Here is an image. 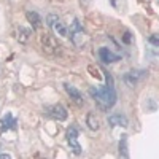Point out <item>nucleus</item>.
<instances>
[{
  "label": "nucleus",
  "mask_w": 159,
  "mask_h": 159,
  "mask_svg": "<svg viewBox=\"0 0 159 159\" xmlns=\"http://www.w3.org/2000/svg\"><path fill=\"white\" fill-rule=\"evenodd\" d=\"M103 73H105V81H107V84H105L103 88H91L89 94H91L92 99L97 102L100 110L107 111L116 103V91H115L111 75L108 72H103Z\"/></svg>",
  "instance_id": "f257e3e1"
},
{
  "label": "nucleus",
  "mask_w": 159,
  "mask_h": 159,
  "mask_svg": "<svg viewBox=\"0 0 159 159\" xmlns=\"http://www.w3.org/2000/svg\"><path fill=\"white\" fill-rule=\"evenodd\" d=\"M46 24H48L57 35H61V37H69V30H67V27H65V24L59 19V16H56V15H48Z\"/></svg>",
  "instance_id": "f03ea898"
},
{
  "label": "nucleus",
  "mask_w": 159,
  "mask_h": 159,
  "mask_svg": "<svg viewBox=\"0 0 159 159\" xmlns=\"http://www.w3.org/2000/svg\"><path fill=\"white\" fill-rule=\"evenodd\" d=\"M40 42H42V46H43V51H46L48 54H56L59 51L61 45L56 42V38L49 35V34H43L40 37Z\"/></svg>",
  "instance_id": "7ed1b4c3"
},
{
  "label": "nucleus",
  "mask_w": 159,
  "mask_h": 159,
  "mask_svg": "<svg viewBox=\"0 0 159 159\" xmlns=\"http://www.w3.org/2000/svg\"><path fill=\"white\" fill-rule=\"evenodd\" d=\"M67 143H69L70 150H72L76 156L81 154V145L78 143V129H76L75 126H72V127L67 129Z\"/></svg>",
  "instance_id": "20e7f679"
},
{
  "label": "nucleus",
  "mask_w": 159,
  "mask_h": 159,
  "mask_svg": "<svg viewBox=\"0 0 159 159\" xmlns=\"http://www.w3.org/2000/svg\"><path fill=\"white\" fill-rule=\"evenodd\" d=\"M46 115H49L51 118L57 119V121H64V119H67V110H65L64 105H61V103H54V105L46 107Z\"/></svg>",
  "instance_id": "39448f33"
},
{
  "label": "nucleus",
  "mask_w": 159,
  "mask_h": 159,
  "mask_svg": "<svg viewBox=\"0 0 159 159\" xmlns=\"http://www.w3.org/2000/svg\"><path fill=\"white\" fill-rule=\"evenodd\" d=\"M147 76V72L145 70H130V72H127L126 75H124V81L130 86V88H134L142 78H145Z\"/></svg>",
  "instance_id": "423d86ee"
},
{
  "label": "nucleus",
  "mask_w": 159,
  "mask_h": 159,
  "mask_svg": "<svg viewBox=\"0 0 159 159\" xmlns=\"http://www.w3.org/2000/svg\"><path fill=\"white\" fill-rule=\"evenodd\" d=\"M99 57H100V61L103 64H113V62H118L119 59H121L118 54H113V52L108 48H105V46L99 49Z\"/></svg>",
  "instance_id": "0eeeda50"
},
{
  "label": "nucleus",
  "mask_w": 159,
  "mask_h": 159,
  "mask_svg": "<svg viewBox=\"0 0 159 159\" xmlns=\"http://www.w3.org/2000/svg\"><path fill=\"white\" fill-rule=\"evenodd\" d=\"M64 89H65V92L70 96V99L75 102V103H78V105H81L83 103V96H81V92H80L75 86H72V84H69V83H65L64 84Z\"/></svg>",
  "instance_id": "6e6552de"
},
{
  "label": "nucleus",
  "mask_w": 159,
  "mask_h": 159,
  "mask_svg": "<svg viewBox=\"0 0 159 159\" xmlns=\"http://www.w3.org/2000/svg\"><path fill=\"white\" fill-rule=\"evenodd\" d=\"M108 126L115 127V126H121V127H127L129 126V121L127 118L121 113H115L111 116H108Z\"/></svg>",
  "instance_id": "1a4fd4ad"
},
{
  "label": "nucleus",
  "mask_w": 159,
  "mask_h": 159,
  "mask_svg": "<svg viewBox=\"0 0 159 159\" xmlns=\"http://www.w3.org/2000/svg\"><path fill=\"white\" fill-rule=\"evenodd\" d=\"M0 124H2V132H5V130H8V129H16V124H18V121L15 118H13V115L11 113H7L3 118H2V121H0Z\"/></svg>",
  "instance_id": "9d476101"
},
{
  "label": "nucleus",
  "mask_w": 159,
  "mask_h": 159,
  "mask_svg": "<svg viewBox=\"0 0 159 159\" xmlns=\"http://www.w3.org/2000/svg\"><path fill=\"white\" fill-rule=\"evenodd\" d=\"M25 18H27V21L32 24V29H38L40 24H42V18H40L35 11H27L25 13Z\"/></svg>",
  "instance_id": "9b49d317"
},
{
  "label": "nucleus",
  "mask_w": 159,
  "mask_h": 159,
  "mask_svg": "<svg viewBox=\"0 0 159 159\" xmlns=\"http://www.w3.org/2000/svg\"><path fill=\"white\" fill-rule=\"evenodd\" d=\"M86 124H88V127L91 130H99V127H100V121H99V118L94 113H89L86 116Z\"/></svg>",
  "instance_id": "f8f14e48"
},
{
  "label": "nucleus",
  "mask_w": 159,
  "mask_h": 159,
  "mask_svg": "<svg viewBox=\"0 0 159 159\" xmlns=\"http://www.w3.org/2000/svg\"><path fill=\"white\" fill-rule=\"evenodd\" d=\"M30 34H32L30 29L19 27V29H18V40H19V43H27L29 38H30Z\"/></svg>",
  "instance_id": "ddd939ff"
},
{
  "label": "nucleus",
  "mask_w": 159,
  "mask_h": 159,
  "mask_svg": "<svg viewBox=\"0 0 159 159\" xmlns=\"http://www.w3.org/2000/svg\"><path fill=\"white\" fill-rule=\"evenodd\" d=\"M119 156H121V157H129V151H127V135H121V140H119Z\"/></svg>",
  "instance_id": "4468645a"
},
{
  "label": "nucleus",
  "mask_w": 159,
  "mask_h": 159,
  "mask_svg": "<svg viewBox=\"0 0 159 159\" xmlns=\"http://www.w3.org/2000/svg\"><path fill=\"white\" fill-rule=\"evenodd\" d=\"M150 43H151V45H154V46H159V37L151 35V37H150Z\"/></svg>",
  "instance_id": "2eb2a0df"
},
{
  "label": "nucleus",
  "mask_w": 159,
  "mask_h": 159,
  "mask_svg": "<svg viewBox=\"0 0 159 159\" xmlns=\"http://www.w3.org/2000/svg\"><path fill=\"white\" fill-rule=\"evenodd\" d=\"M123 42H124V43H127V45L132 42V37H130V34H129V32H126V34H124V37H123Z\"/></svg>",
  "instance_id": "dca6fc26"
},
{
  "label": "nucleus",
  "mask_w": 159,
  "mask_h": 159,
  "mask_svg": "<svg viewBox=\"0 0 159 159\" xmlns=\"http://www.w3.org/2000/svg\"><path fill=\"white\" fill-rule=\"evenodd\" d=\"M0 157H2V159H10L11 154H8V153H0Z\"/></svg>",
  "instance_id": "f3484780"
}]
</instances>
